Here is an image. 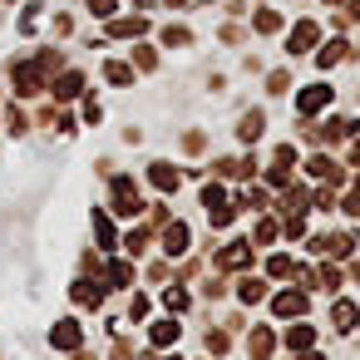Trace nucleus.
I'll return each mask as SVG.
<instances>
[{
	"mask_svg": "<svg viewBox=\"0 0 360 360\" xmlns=\"http://www.w3.org/2000/svg\"><path fill=\"white\" fill-rule=\"evenodd\" d=\"M316 40H321V30H316V20H301V25L291 30V45H286V50H291V55H306V50H311Z\"/></svg>",
	"mask_w": 360,
	"mask_h": 360,
	"instance_id": "1",
	"label": "nucleus"
},
{
	"mask_svg": "<svg viewBox=\"0 0 360 360\" xmlns=\"http://www.w3.org/2000/svg\"><path fill=\"white\" fill-rule=\"evenodd\" d=\"M296 104H301V114H316V109H326V104H330V89H326V84H311V89H301V99H296Z\"/></svg>",
	"mask_w": 360,
	"mask_h": 360,
	"instance_id": "2",
	"label": "nucleus"
},
{
	"mask_svg": "<svg viewBox=\"0 0 360 360\" xmlns=\"http://www.w3.org/2000/svg\"><path fill=\"white\" fill-rule=\"evenodd\" d=\"M104 75H109V84H129V79H134V70H129V65H119V60H109V65H104Z\"/></svg>",
	"mask_w": 360,
	"mask_h": 360,
	"instance_id": "3",
	"label": "nucleus"
},
{
	"mask_svg": "<svg viewBox=\"0 0 360 360\" xmlns=\"http://www.w3.org/2000/svg\"><path fill=\"white\" fill-rule=\"evenodd\" d=\"M301 306H306V296H296V291H286V296H276V311H281V316H296Z\"/></svg>",
	"mask_w": 360,
	"mask_h": 360,
	"instance_id": "4",
	"label": "nucleus"
},
{
	"mask_svg": "<svg viewBox=\"0 0 360 360\" xmlns=\"http://www.w3.org/2000/svg\"><path fill=\"white\" fill-rule=\"evenodd\" d=\"M335 326H340V330L355 326V306H350V301H335Z\"/></svg>",
	"mask_w": 360,
	"mask_h": 360,
	"instance_id": "5",
	"label": "nucleus"
},
{
	"mask_svg": "<svg viewBox=\"0 0 360 360\" xmlns=\"http://www.w3.org/2000/svg\"><path fill=\"white\" fill-rule=\"evenodd\" d=\"M173 335H178V326H173V321H158V326H153V345H168Z\"/></svg>",
	"mask_w": 360,
	"mask_h": 360,
	"instance_id": "6",
	"label": "nucleus"
},
{
	"mask_svg": "<svg viewBox=\"0 0 360 360\" xmlns=\"http://www.w3.org/2000/svg\"><path fill=\"white\" fill-rule=\"evenodd\" d=\"M75 340H79L75 321H60V330H55V345H75Z\"/></svg>",
	"mask_w": 360,
	"mask_h": 360,
	"instance_id": "7",
	"label": "nucleus"
},
{
	"mask_svg": "<svg viewBox=\"0 0 360 360\" xmlns=\"http://www.w3.org/2000/svg\"><path fill=\"white\" fill-rule=\"evenodd\" d=\"M286 340H291V345H296V350H306V345H311V340H316V330H311V326H296V330H291V335H286Z\"/></svg>",
	"mask_w": 360,
	"mask_h": 360,
	"instance_id": "8",
	"label": "nucleus"
},
{
	"mask_svg": "<svg viewBox=\"0 0 360 360\" xmlns=\"http://www.w3.org/2000/svg\"><path fill=\"white\" fill-rule=\"evenodd\" d=\"M79 89H84V79H79V75H65V79H60V94H65V99H75Z\"/></svg>",
	"mask_w": 360,
	"mask_h": 360,
	"instance_id": "9",
	"label": "nucleus"
},
{
	"mask_svg": "<svg viewBox=\"0 0 360 360\" xmlns=\"http://www.w3.org/2000/svg\"><path fill=\"white\" fill-rule=\"evenodd\" d=\"M276 25H281V15H271V11H262V15H257V30H262V35H271Z\"/></svg>",
	"mask_w": 360,
	"mask_h": 360,
	"instance_id": "10",
	"label": "nucleus"
},
{
	"mask_svg": "<svg viewBox=\"0 0 360 360\" xmlns=\"http://www.w3.org/2000/svg\"><path fill=\"white\" fill-rule=\"evenodd\" d=\"M257 134H262V114H247L242 119V139H257Z\"/></svg>",
	"mask_w": 360,
	"mask_h": 360,
	"instance_id": "11",
	"label": "nucleus"
},
{
	"mask_svg": "<svg viewBox=\"0 0 360 360\" xmlns=\"http://www.w3.org/2000/svg\"><path fill=\"white\" fill-rule=\"evenodd\" d=\"M153 183H158V188H173V183H178V178H173V173H168V168H163V163H153Z\"/></svg>",
	"mask_w": 360,
	"mask_h": 360,
	"instance_id": "12",
	"label": "nucleus"
},
{
	"mask_svg": "<svg viewBox=\"0 0 360 360\" xmlns=\"http://www.w3.org/2000/svg\"><path fill=\"white\" fill-rule=\"evenodd\" d=\"M340 55H345V45H340V40H335V45H330V50H321V65H335V60H340Z\"/></svg>",
	"mask_w": 360,
	"mask_h": 360,
	"instance_id": "13",
	"label": "nucleus"
},
{
	"mask_svg": "<svg viewBox=\"0 0 360 360\" xmlns=\"http://www.w3.org/2000/svg\"><path fill=\"white\" fill-rule=\"evenodd\" d=\"M183 242H188V232H183V227H173V232H168V252H183Z\"/></svg>",
	"mask_w": 360,
	"mask_h": 360,
	"instance_id": "14",
	"label": "nucleus"
},
{
	"mask_svg": "<svg viewBox=\"0 0 360 360\" xmlns=\"http://www.w3.org/2000/svg\"><path fill=\"white\" fill-rule=\"evenodd\" d=\"M89 11H94V15H109V11H114V0H89Z\"/></svg>",
	"mask_w": 360,
	"mask_h": 360,
	"instance_id": "15",
	"label": "nucleus"
},
{
	"mask_svg": "<svg viewBox=\"0 0 360 360\" xmlns=\"http://www.w3.org/2000/svg\"><path fill=\"white\" fill-rule=\"evenodd\" d=\"M345 212H360V183H355V193L345 198Z\"/></svg>",
	"mask_w": 360,
	"mask_h": 360,
	"instance_id": "16",
	"label": "nucleus"
},
{
	"mask_svg": "<svg viewBox=\"0 0 360 360\" xmlns=\"http://www.w3.org/2000/svg\"><path fill=\"white\" fill-rule=\"evenodd\" d=\"M168 6H183V0H168Z\"/></svg>",
	"mask_w": 360,
	"mask_h": 360,
	"instance_id": "17",
	"label": "nucleus"
},
{
	"mask_svg": "<svg viewBox=\"0 0 360 360\" xmlns=\"http://www.w3.org/2000/svg\"><path fill=\"white\" fill-rule=\"evenodd\" d=\"M330 6H340V0H330Z\"/></svg>",
	"mask_w": 360,
	"mask_h": 360,
	"instance_id": "18",
	"label": "nucleus"
},
{
	"mask_svg": "<svg viewBox=\"0 0 360 360\" xmlns=\"http://www.w3.org/2000/svg\"><path fill=\"white\" fill-rule=\"evenodd\" d=\"M355 276H360V266H355Z\"/></svg>",
	"mask_w": 360,
	"mask_h": 360,
	"instance_id": "19",
	"label": "nucleus"
},
{
	"mask_svg": "<svg viewBox=\"0 0 360 360\" xmlns=\"http://www.w3.org/2000/svg\"><path fill=\"white\" fill-rule=\"evenodd\" d=\"M355 15H360V6H355Z\"/></svg>",
	"mask_w": 360,
	"mask_h": 360,
	"instance_id": "20",
	"label": "nucleus"
}]
</instances>
